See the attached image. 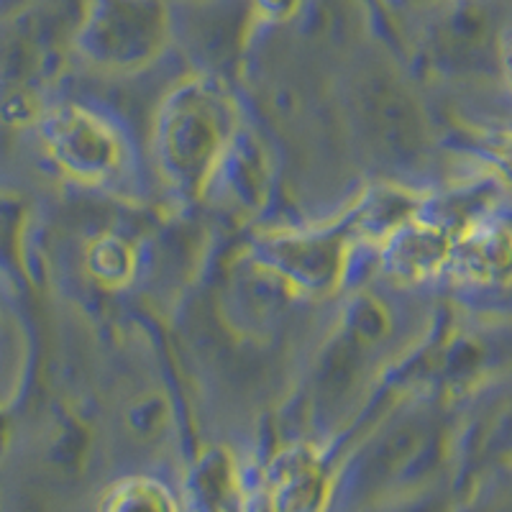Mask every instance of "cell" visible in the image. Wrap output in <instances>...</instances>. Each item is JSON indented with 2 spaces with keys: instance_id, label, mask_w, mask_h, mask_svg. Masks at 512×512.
Listing matches in <instances>:
<instances>
[{
  "instance_id": "6da1fadb",
  "label": "cell",
  "mask_w": 512,
  "mask_h": 512,
  "mask_svg": "<svg viewBox=\"0 0 512 512\" xmlns=\"http://www.w3.org/2000/svg\"><path fill=\"white\" fill-rule=\"evenodd\" d=\"M459 267L474 282L512 280V233L497 223H482L459 244Z\"/></svg>"
},
{
  "instance_id": "7a4b0ae2",
  "label": "cell",
  "mask_w": 512,
  "mask_h": 512,
  "mask_svg": "<svg viewBox=\"0 0 512 512\" xmlns=\"http://www.w3.org/2000/svg\"><path fill=\"white\" fill-rule=\"evenodd\" d=\"M323 505V477L310 461H300L280 477L277 512H320Z\"/></svg>"
},
{
  "instance_id": "3957f363",
  "label": "cell",
  "mask_w": 512,
  "mask_h": 512,
  "mask_svg": "<svg viewBox=\"0 0 512 512\" xmlns=\"http://www.w3.org/2000/svg\"><path fill=\"white\" fill-rule=\"evenodd\" d=\"M103 512H175V505L159 484L126 482L113 489Z\"/></svg>"
}]
</instances>
